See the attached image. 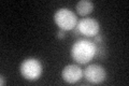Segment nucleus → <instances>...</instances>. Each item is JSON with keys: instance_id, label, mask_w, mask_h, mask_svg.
<instances>
[{"instance_id": "obj_1", "label": "nucleus", "mask_w": 129, "mask_h": 86, "mask_svg": "<svg viewBox=\"0 0 129 86\" xmlns=\"http://www.w3.org/2000/svg\"><path fill=\"white\" fill-rule=\"evenodd\" d=\"M97 46L94 42L88 40H78L71 47V57L78 64H87L96 56Z\"/></svg>"}, {"instance_id": "obj_2", "label": "nucleus", "mask_w": 129, "mask_h": 86, "mask_svg": "<svg viewBox=\"0 0 129 86\" xmlns=\"http://www.w3.org/2000/svg\"><path fill=\"white\" fill-rule=\"evenodd\" d=\"M54 22L59 27V29L68 31L74 29L76 27L78 17L73 13V11L67 9V8H61V9H58L55 12Z\"/></svg>"}, {"instance_id": "obj_3", "label": "nucleus", "mask_w": 129, "mask_h": 86, "mask_svg": "<svg viewBox=\"0 0 129 86\" xmlns=\"http://www.w3.org/2000/svg\"><path fill=\"white\" fill-rule=\"evenodd\" d=\"M19 72L24 79L35 81L42 74V64L37 58H27L19 66Z\"/></svg>"}, {"instance_id": "obj_4", "label": "nucleus", "mask_w": 129, "mask_h": 86, "mask_svg": "<svg viewBox=\"0 0 129 86\" xmlns=\"http://www.w3.org/2000/svg\"><path fill=\"white\" fill-rule=\"evenodd\" d=\"M76 30H78L81 35L85 37H90L94 38L95 36L99 34L100 30V24L97 19L90 18V17H85L82 18L76 24Z\"/></svg>"}, {"instance_id": "obj_5", "label": "nucleus", "mask_w": 129, "mask_h": 86, "mask_svg": "<svg viewBox=\"0 0 129 86\" xmlns=\"http://www.w3.org/2000/svg\"><path fill=\"white\" fill-rule=\"evenodd\" d=\"M83 75L91 84H101L106 80L107 72L102 66L94 64V65L88 66L83 71Z\"/></svg>"}, {"instance_id": "obj_6", "label": "nucleus", "mask_w": 129, "mask_h": 86, "mask_svg": "<svg viewBox=\"0 0 129 86\" xmlns=\"http://www.w3.org/2000/svg\"><path fill=\"white\" fill-rule=\"evenodd\" d=\"M61 76L64 82L74 84L83 77V71L78 65H68L62 69Z\"/></svg>"}, {"instance_id": "obj_7", "label": "nucleus", "mask_w": 129, "mask_h": 86, "mask_svg": "<svg viewBox=\"0 0 129 86\" xmlns=\"http://www.w3.org/2000/svg\"><path fill=\"white\" fill-rule=\"evenodd\" d=\"M94 10V3L89 0H81L76 3V11L81 16H86Z\"/></svg>"}, {"instance_id": "obj_8", "label": "nucleus", "mask_w": 129, "mask_h": 86, "mask_svg": "<svg viewBox=\"0 0 129 86\" xmlns=\"http://www.w3.org/2000/svg\"><path fill=\"white\" fill-rule=\"evenodd\" d=\"M56 37H57L58 39H64L66 38V31L59 29L58 32H57V35H56Z\"/></svg>"}, {"instance_id": "obj_9", "label": "nucleus", "mask_w": 129, "mask_h": 86, "mask_svg": "<svg viewBox=\"0 0 129 86\" xmlns=\"http://www.w3.org/2000/svg\"><path fill=\"white\" fill-rule=\"evenodd\" d=\"M0 77H1V82H0V85H1V86L6 85V80H5V76H3V75H1Z\"/></svg>"}]
</instances>
